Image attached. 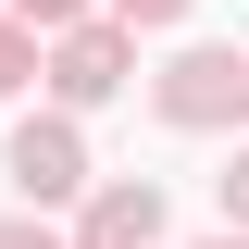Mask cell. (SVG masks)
<instances>
[{"instance_id": "cell-7", "label": "cell", "mask_w": 249, "mask_h": 249, "mask_svg": "<svg viewBox=\"0 0 249 249\" xmlns=\"http://www.w3.org/2000/svg\"><path fill=\"white\" fill-rule=\"evenodd\" d=\"M224 212H249V150H237V162H224Z\"/></svg>"}, {"instance_id": "cell-1", "label": "cell", "mask_w": 249, "mask_h": 249, "mask_svg": "<svg viewBox=\"0 0 249 249\" xmlns=\"http://www.w3.org/2000/svg\"><path fill=\"white\" fill-rule=\"evenodd\" d=\"M162 124H249V62L237 50H187L162 75Z\"/></svg>"}, {"instance_id": "cell-10", "label": "cell", "mask_w": 249, "mask_h": 249, "mask_svg": "<svg viewBox=\"0 0 249 249\" xmlns=\"http://www.w3.org/2000/svg\"><path fill=\"white\" fill-rule=\"evenodd\" d=\"M224 249H249V237H224Z\"/></svg>"}, {"instance_id": "cell-4", "label": "cell", "mask_w": 249, "mask_h": 249, "mask_svg": "<svg viewBox=\"0 0 249 249\" xmlns=\"http://www.w3.org/2000/svg\"><path fill=\"white\" fill-rule=\"evenodd\" d=\"M150 237H162V199H150V187H112V199L88 212L75 249H150Z\"/></svg>"}, {"instance_id": "cell-5", "label": "cell", "mask_w": 249, "mask_h": 249, "mask_svg": "<svg viewBox=\"0 0 249 249\" xmlns=\"http://www.w3.org/2000/svg\"><path fill=\"white\" fill-rule=\"evenodd\" d=\"M25 62H37V50H25V25H0V88H25Z\"/></svg>"}, {"instance_id": "cell-3", "label": "cell", "mask_w": 249, "mask_h": 249, "mask_svg": "<svg viewBox=\"0 0 249 249\" xmlns=\"http://www.w3.org/2000/svg\"><path fill=\"white\" fill-rule=\"evenodd\" d=\"M50 88H62V100H112V88H124V37H112V25H88V37H62V62H50Z\"/></svg>"}, {"instance_id": "cell-2", "label": "cell", "mask_w": 249, "mask_h": 249, "mask_svg": "<svg viewBox=\"0 0 249 249\" xmlns=\"http://www.w3.org/2000/svg\"><path fill=\"white\" fill-rule=\"evenodd\" d=\"M0 175L25 187V199H75V187H88V162H75V124H25Z\"/></svg>"}, {"instance_id": "cell-6", "label": "cell", "mask_w": 249, "mask_h": 249, "mask_svg": "<svg viewBox=\"0 0 249 249\" xmlns=\"http://www.w3.org/2000/svg\"><path fill=\"white\" fill-rule=\"evenodd\" d=\"M112 13H124V25H175L187 0H112Z\"/></svg>"}, {"instance_id": "cell-8", "label": "cell", "mask_w": 249, "mask_h": 249, "mask_svg": "<svg viewBox=\"0 0 249 249\" xmlns=\"http://www.w3.org/2000/svg\"><path fill=\"white\" fill-rule=\"evenodd\" d=\"M25 13H37V25H62V13H75V0H25Z\"/></svg>"}, {"instance_id": "cell-9", "label": "cell", "mask_w": 249, "mask_h": 249, "mask_svg": "<svg viewBox=\"0 0 249 249\" xmlns=\"http://www.w3.org/2000/svg\"><path fill=\"white\" fill-rule=\"evenodd\" d=\"M0 249H50V237H25V224H0Z\"/></svg>"}]
</instances>
